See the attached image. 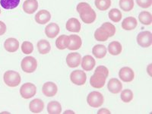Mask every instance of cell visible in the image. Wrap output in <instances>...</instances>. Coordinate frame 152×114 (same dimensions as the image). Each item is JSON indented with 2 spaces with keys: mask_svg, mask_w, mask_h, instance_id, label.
Returning <instances> with one entry per match:
<instances>
[{
  "mask_svg": "<svg viewBox=\"0 0 152 114\" xmlns=\"http://www.w3.org/2000/svg\"><path fill=\"white\" fill-rule=\"evenodd\" d=\"M47 113L50 114H59L62 113V106L58 101H50L47 105Z\"/></svg>",
  "mask_w": 152,
  "mask_h": 114,
  "instance_id": "d4e9b609",
  "label": "cell"
},
{
  "mask_svg": "<svg viewBox=\"0 0 152 114\" xmlns=\"http://www.w3.org/2000/svg\"><path fill=\"white\" fill-rule=\"evenodd\" d=\"M37 50L40 54L42 55H45L50 53L51 50V46H50V42L47 41V40H40L38 41L37 44Z\"/></svg>",
  "mask_w": 152,
  "mask_h": 114,
  "instance_id": "cb8c5ba5",
  "label": "cell"
},
{
  "mask_svg": "<svg viewBox=\"0 0 152 114\" xmlns=\"http://www.w3.org/2000/svg\"><path fill=\"white\" fill-rule=\"evenodd\" d=\"M51 19V14L49 11L43 9L37 12L35 15V21L39 24H46L50 21Z\"/></svg>",
  "mask_w": 152,
  "mask_h": 114,
  "instance_id": "7c38bea8",
  "label": "cell"
},
{
  "mask_svg": "<svg viewBox=\"0 0 152 114\" xmlns=\"http://www.w3.org/2000/svg\"><path fill=\"white\" fill-rule=\"evenodd\" d=\"M6 30H7V28H6L5 23L3 21H0V36L5 34Z\"/></svg>",
  "mask_w": 152,
  "mask_h": 114,
  "instance_id": "f35d334b",
  "label": "cell"
},
{
  "mask_svg": "<svg viewBox=\"0 0 152 114\" xmlns=\"http://www.w3.org/2000/svg\"><path fill=\"white\" fill-rule=\"evenodd\" d=\"M66 35L63 34L59 36L56 40V47L60 50H63L66 49V45H65V38Z\"/></svg>",
  "mask_w": 152,
  "mask_h": 114,
  "instance_id": "e575fe53",
  "label": "cell"
},
{
  "mask_svg": "<svg viewBox=\"0 0 152 114\" xmlns=\"http://www.w3.org/2000/svg\"><path fill=\"white\" fill-rule=\"evenodd\" d=\"M21 51L25 55H29V54L32 53L34 51L33 43L29 41L23 42L22 45H21Z\"/></svg>",
  "mask_w": 152,
  "mask_h": 114,
  "instance_id": "836d02e7",
  "label": "cell"
},
{
  "mask_svg": "<svg viewBox=\"0 0 152 114\" xmlns=\"http://www.w3.org/2000/svg\"><path fill=\"white\" fill-rule=\"evenodd\" d=\"M107 88L112 94H118L122 91L123 84L117 78H111L107 84Z\"/></svg>",
  "mask_w": 152,
  "mask_h": 114,
  "instance_id": "4fadbf2b",
  "label": "cell"
},
{
  "mask_svg": "<svg viewBox=\"0 0 152 114\" xmlns=\"http://www.w3.org/2000/svg\"><path fill=\"white\" fill-rule=\"evenodd\" d=\"M107 77L101 73L94 72L90 78V84L94 88H102L105 85Z\"/></svg>",
  "mask_w": 152,
  "mask_h": 114,
  "instance_id": "ba28073f",
  "label": "cell"
},
{
  "mask_svg": "<svg viewBox=\"0 0 152 114\" xmlns=\"http://www.w3.org/2000/svg\"><path fill=\"white\" fill-rule=\"evenodd\" d=\"M109 37H110L109 35H108V34H107V32L103 29V28H99L95 31L94 38H95V40H97V41H100V42L107 41Z\"/></svg>",
  "mask_w": 152,
  "mask_h": 114,
  "instance_id": "83f0119b",
  "label": "cell"
},
{
  "mask_svg": "<svg viewBox=\"0 0 152 114\" xmlns=\"http://www.w3.org/2000/svg\"><path fill=\"white\" fill-rule=\"evenodd\" d=\"M97 113L98 114H102V113L110 114L111 112L109 110L106 109V108H101V109H100L98 111H97Z\"/></svg>",
  "mask_w": 152,
  "mask_h": 114,
  "instance_id": "ab89813d",
  "label": "cell"
},
{
  "mask_svg": "<svg viewBox=\"0 0 152 114\" xmlns=\"http://www.w3.org/2000/svg\"><path fill=\"white\" fill-rule=\"evenodd\" d=\"M66 30L70 32L78 33L81 31V23L75 18H69L66 22Z\"/></svg>",
  "mask_w": 152,
  "mask_h": 114,
  "instance_id": "9a60e30c",
  "label": "cell"
},
{
  "mask_svg": "<svg viewBox=\"0 0 152 114\" xmlns=\"http://www.w3.org/2000/svg\"><path fill=\"white\" fill-rule=\"evenodd\" d=\"M111 5V0H95V6L100 11L109 9Z\"/></svg>",
  "mask_w": 152,
  "mask_h": 114,
  "instance_id": "4dcf8cb0",
  "label": "cell"
},
{
  "mask_svg": "<svg viewBox=\"0 0 152 114\" xmlns=\"http://www.w3.org/2000/svg\"><path fill=\"white\" fill-rule=\"evenodd\" d=\"M152 63H151V64H149L148 66L147 67V72L148 73V75L150 76H152Z\"/></svg>",
  "mask_w": 152,
  "mask_h": 114,
  "instance_id": "60d3db41",
  "label": "cell"
},
{
  "mask_svg": "<svg viewBox=\"0 0 152 114\" xmlns=\"http://www.w3.org/2000/svg\"><path fill=\"white\" fill-rule=\"evenodd\" d=\"M87 102L90 107L97 108L102 106L104 102V97L101 93L98 91H92L87 97Z\"/></svg>",
  "mask_w": 152,
  "mask_h": 114,
  "instance_id": "3957f363",
  "label": "cell"
},
{
  "mask_svg": "<svg viewBox=\"0 0 152 114\" xmlns=\"http://www.w3.org/2000/svg\"><path fill=\"white\" fill-rule=\"evenodd\" d=\"M59 33V27L56 23H50L45 28V34L47 37L55 38Z\"/></svg>",
  "mask_w": 152,
  "mask_h": 114,
  "instance_id": "ffe728a7",
  "label": "cell"
},
{
  "mask_svg": "<svg viewBox=\"0 0 152 114\" xmlns=\"http://www.w3.org/2000/svg\"><path fill=\"white\" fill-rule=\"evenodd\" d=\"M44 108V103L40 99H34L29 104V109L34 113H40Z\"/></svg>",
  "mask_w": 152,
  "mask_h": 114,
  "instance_id": "d6986e66",
  "label": "cell"
},
{
  "mask_svg": "<svg viewBox=\"0 0 152 114\" xmlns=\"http://www.w3.org/2000/svg\"><path fill=\"white\" fill-rule=\"evenodd\" d=\"M119 7L124 12H130L134 8V0H119Z\"/></svg>",
  "mask_w": 152,
  "mask_h": 114,
  "instance_id": "f546056e",
  "label": "cell"
},
{
  "mask_svg": "<svg viewBox=\"0 0 152 114\" xmlns=\"http://www.w3.org/2000/svg\"><path fill=\"white\" fill-rule=\"evenodd\" d=\"M37 93V87L31 82L24 83L20 88V94L24 99H29L34 97Z\"/></svg>",
  "mask_w": 152,
  "mask_h": 114,
  "instance_id": "5b68a950",
  "label": "cell"
},
{
  "mask_svg": "<svg viewBox=\"0 0 152 114\" xmlns=\"http://www.w3.org/2000/svg\"><path fill=\"white\" fill-rule=\"evenodd\" d=\"M94 72L101 73V74L104 75L107 78L108 77V75H109V70H108V69L104 66H97V67L96 68V69H95Z\"/></svg>",
  "mask_w": 152,
  "mask_h": 114,
  "instance_id": "74e56055",
  "label": "cell"
},
{
  "mask_svg": "<svg viewBox=\"0 0 152 114\" xmlns=\"http://www.w3.org/2000/svg\"><path fill=\"white\" fill-rule=\"evenodd\" d=\"M137 43L140 47L147 48L152 44V34L151 31H142L137 36Z\"/></svg>",
  "mask_w": 152,
  "mask_h": 114,
  "instance_id": "8992f818",
  "label": "cell"
},
{
  "mask_svg": "<svg viewBox=\"0 0 152 114\" xmlns=\"http://www.w3.org/2000/svg\"><path fill=\"white\" fill-rule=\"evenodd\" d=\"M21 67L24 72L33 73L37 68V61L33 56L24 57L21 61Z\"/></svg>",
  "mask_w": 152,
  "mask_h": 114,
  "instance_id": "7a4b0ae2",
  "label": "cell"
},
{
  "mask_svg": "<svg viewBox=\"0 0 152 114\" xmlns=\"http://www.w3.org/2000/svg\"><path fill=\"white\" fill-rule=\"evenodd\" d=\"M65 45H66V48L69 50H79L82 45V40L79 36L76 34L66 36Z\"/></svg>",
  "mask_w": 152,
  "mask_h": 114,
  "instance_id": "277c9868",
  "label": "cell"
},
{
  "mask_svg": "<svg viewBox=\"0 0 152 114\" xmlns=\"http://www.w3.org/2000/svg\"><path fill=\"white\" fill-rule=\"evenodd\" d=\"M119 78L124 82H131L135 78V72L129 67H123L119 72Z\"/></svg>",
  "mask_w": 152,
  "mask_h": 114,
  "instance_id": "9c48e42d",
  "label": "cell"
},
{
  "mask_svg": "<svg viewBox=\"0 0 152 114\" xmlns=\"http://www.w3.org/2000/svg\"><path fill=\"white\" fill-rule=\"evenodd\" d=\"M64 113H72V114H74L75 112H74V111H72V110H66V111H65Z\"/></svg>",
  "mask_w": 152,
  "mask_h": 114,
  "instance_id": "b9f144b4",
  "label": "cell"
},
{
  "mask_svg": "<svg viewBox=\"0 0 152 114\" xmlns=\"http://www.w3.org/2000/svg\"><path fill=\"white\" fill-rule=\"evenodd\" d=\"M21 0H0V5L4 9H14L18 6Z\"/></svg>",
  "mask_w": 152,
  "mask_h": 114,
  "instance_id": "4316f807",
  "label": "cell"
},
{
  "mask_svg": "<svg viewBox=\"0 0 152 114\" xmlns=\"http://www.w3.org/2000/svg\"><path fill=\"white\" fill-rule=\"evenodd\" d=\"M3 79L5 85L9 87H12V88L17 87L18 85H20L21 81L20 74L17 72L12 71V70L5 72L3 76Z\"/></svg>",
  "mask_w": 152,
  "mask_h": 114,
  "instance_id": "6da1fadb",
  "label": "cell"
},
{
  "mask_svg": "<svg viewBox=\"0 0 152 114\" xmlns=\"http://www.w3.org/2000/svg\"><path fill=\"white\" fill-rule=\"evenodd\" d=\"M90 9H91V5L88 3H87V2H80V3L78 4V5H77L76 10H77V12H78L80 15L81 14V13H84V12H87V11L89 10Z\"/></svg>",
  "mask_w": 152,
  "mask_h": 114,
  "instance_id": "d590c367",
  "label": "cell"
},
{
  "mask_svg": "<svg viewBox=\"0 0 152 114\" xmlns=\"http://www.w3.org/2000/svg\"><path fill=\"white\" fill-rule=\"evenodd\" d=\"M101 28H103V29L104 30V31L107 32V34H108V35H109L110 37H113L114 35H115V34H116V27L114 26L113 24H111V23L110 22H105L104 23V24L101 25V27H100Z\"/></svg>",
  "mask_w": 152,
  "mask_h": 114,
  "instance_id": "1f68e13d",
  "label": "cell"
},
{
  "mask_svg": "<svg viewBox=\"0 0 152 114\" xmlns=\"http://www.w3.org/2000/svg\"><path fill=\"white\" fill-rule=\"evenodd\" d=\"M138 21L144 25H150L152 23V15L149 12L143 11L138 15Z\"/></svg>",
  "mask_w": 152,
  "mask_h": 114,
  "instance_id": "484cf974",
  "label": "cell"
},
{
  "mask_svg": "<svg viewBox=\"0 0 152 114\" xmlns=\"http://www.w3.org/2000/svg\"><path fill=\"white\" fill-rule=\"evenodd\" d=\"M5 50L9 53L16 52L19 48V42L15 38H8L4 43Z\"/></svg>",
  "mask_w": 152,
  "mask_h": 114,
  "instance_id": "2e32d148",
  "label": "cell"
},
{
  "mask_svg": "<svg viewBox=\"0 0 152 114\" xmlns=\"http://www.w3.org/2000/svg\"><path fill=\"white\" fill-rule=\"evenodd\" d=\"M107 48L102 44H97L92 49V53L97 59H103L107 55Z\"/></svg>",
  "mask_w": 152,
  "mask_h": 114,
  "instance_id": "7402d4cb",
  "label": "cell"
},
{
  "mask_svg": "<svg viewBox=\"0 0 152 114\" xmlns=\"http://www.w3.org/2000/svg\"><path fill=\"white\" fill-rule=\"evenodd\" d=\"M70 80L75 85H85L87 80L86 73L81 70H75L70 75Z\"/></svg>",
  "mask_w": 152,
  "mask_h": 114,
  "instance_id": "52a82bcc",
  "label": "cell"
},
{
  "mask_svg": "<svg viewBox=\"0 0 152 114\" xmlns=\"http://www.w3.org/2000/svg\"><path fill=\"white\" fill-rule=\"evenodd\" d=\"M37 0H26L23 4V10L27 14H33L37 10Z\"/></svg>",
  "mask_w": 152,
  "mask_h": 114,
  "instance_id": "e0dca14e",
  "label": "cell"
},
{
  "mask_svg": "<svg viewBox=\"0 0 152 114\" xmlns=\"http://www.w3.org/2000/svg\"><path fill=\"white\" fill-rule=\"evenodd\" d=\"M80 18H81V21L85 24H91L96 20L97 15H96L95 11L91 8L87 12L80 14Z\"/></svg>",
  "mask_w": 152,
  "mask_h": 114,
  "instance_id": "ac0fdd59",
  "label": "cell"
},
{
  "mask_svg": "<svg viewBox=\"0 0 152 114\" xmlns=\"http://www.w3.org/2000/svg\"><path fill=\"white\" fill-rule=\"evenodd\" d=\"M123 51L122 44L118 41H113L108 46V52L112 56H118Z\"/></svg>",
  "mask_w": 152,
  "mask_h": 114,
  "instance_id": "603a6c76",
  "label": "cell"
},
{
  "mask_svg": "<svg viewBox=\"0 0 152 114\" xmlns=\"http://www.w3.org/2000/svg\"><path fill=\"white\" fill-rule=\"evenodd\" d=\"M81 67L85 71H91L96 65L95 59L90 55H86L81 59Z\"/></svg>",
  "mask_w": 152,
  "mask_h": 114,
  "instance_id": "5bb4252c",
  "label": "cell"
},
{
  "mask_svg": "<svg viewBox=\"0 0 152 114\" xmlns=\"http://www.w3.org/2000/svg\"><path fill=\"white\" fill-rule=\"evenodd\" d=\"M136 2L138 6L143 9H148L152 5V0H136Z\"/></svg>",
  "mask_w": 152,
  "mask_h": 114,
  "instance_id": "8d00e7d4",
  "label": "cell"
},
{
  "mask_svg": "<svg viewBox=\"0 0 152 114\" xmlns=\"http://www.w3.org/2000/svg\"><path fill=\"white\" fill-rule=\"evenodd\" d=\"M108 16H109L110 19L113 22L118 23L121 21L122 17H123V14L122 12L117 9H112L110 12L108 13Z\"/></svg>",
  "mask_w": 152,
  "mask_h": 114,
  "instance_id": "f1b7e54d",
  "label": "cell"
},
{
  "mask_svg": "<svg viewBox=\"0 0 152 114\" xmlns=\"http://www.w3.org/2000/svg\"><path fill=\"white\" fill-rule=\"evenodd\" d=\"M42 91L46 97H54L58 91V88L57 85L54 82L52 81H47L43 84V88H42Z\"/></svg>",
  "mask_w": 152,
  "mask_h": 114,
  "instance_id": "30bf717a",
  "label": "cell"
},
{
  "mask_svg": "<svg viewBox=\"0 0 152 114\" xmlns=\"http://www.w3.org/2000/svg\"><path fill=\"white\" fill-rule=\"evenodd\" d=\"M0 14H1V9H0Z\"/></svg>",
  "mask_w": 152,
  "mask_h": 114,
  "instance_id": "7bdbcfd3",
  "label": "cell"
},
{
  "mask_svg": "<svg viewBox=\"0 0 152 114\" xmlns=\"http://www.w3.org/2000/svg\"><path fill=\"white\" fill-rule=\"evenodd\" d=\"M133 92L130 89H125L122 91L121 95V100L124 103H129L131 102L133 99Z\"/></svg>",
  "mask_w": 152,
  "mask_h": 114,
  "instance_id": "d6a6232c",
  "label": "cell"
},
{
  "mask_svg": "<svg viewBox=\"0 0 152 114\" xmlns=\"http://www.w3.org/2000/svg\"><path fill=\"white\" fill-rule=\"evenodd\" d=\"M81 62V56L78 53H70L66 56V63L70 68L79 66Z\"/></svg>",
  "mask_w": 152,
  "mask_h": 114,
  "instance_id": "8fae6325",
  "label": "cell"
},
{
  "mask_svg": "<svg viewBox=\"0 0 152 114\" xmlns=\"http://www.w3.org/2000/svg\"><path fill=\"white\" fill-rule=\"evenodd\" d=\"M138 25V21L134 17H127L123 19L122 22V28L126 31L134 30Z\"/></svg>",
  "mask_w": 152,
  "mask_h": 114,
  "instance_id": "44dd1931",
  "label": "cell"
}]
</instances>
